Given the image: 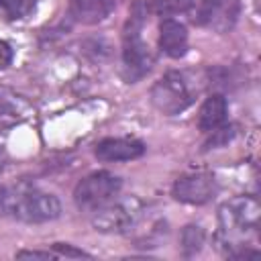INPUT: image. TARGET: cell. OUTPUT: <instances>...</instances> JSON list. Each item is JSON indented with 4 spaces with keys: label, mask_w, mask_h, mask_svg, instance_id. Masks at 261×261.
Returning <instances> with one entry per match:
<instances>
[{
    "label": "cell",
    "mask_w": 261,
    "mask_h": 261,
    "mask_svg": "<svg viewBox=\"0 0 261 261\" xmlns=\"http://www.w3.org/2000/svg\"><path fill=\"white\" fill-rule=\"evenodd\" d=\"M37 6V0H0V16L6 20H16L29 16Z\"/></svg>",
    "instance_id": "5bb4252c"
},
{
    "label": "cell",
    "mask_w": 261,
    "mask_h": 261,
    "mask_svg": "<svg viewBox=\"0 0 261 261\" xmlns=\"http://www.w3.org/2000/svg\"><path fill=\"white\" fill-rule=\"evenodd\" d=\"M122 181L110 171H94L86 175L73 190V200L80 210L94 212L118 196Z\"/></svg>",
    "instance_id": "5b68a950"
},
{
    "label": "cell",
    "mask_w": 261,
    "mask_h": 261,
    "mask_svg": "<svg viewBox=\"0 0 261 261\" xmlns=\"http://www.w3.org/2000/svg\"><path fill=\"white\" fill-rule=\"evenodd\" d=\"M94 153L100 161H106V163L133 161L145 153V145L137 139H102L96 145Z\"/></svg>",
    "instance_id": "30bf717a"
},
{
    "label": "cell",
    "mask_w": 261,
    "mask_h": 261,
    "mask_svg": "<svg viewBox=\"0 0 261 261\" xmlns=\"http://www.w3.org/2000/svg\"><path fill=\"white\" fill-rule=\"evenodd\" d=\"M69 16L82 24H98L114 10V0H69Z\"/></svg>",
    "instance_id": "7c38bea8"
},
{
    "label": "cell",
    "mask_w": 261,
    "mask_h": 261,
    "mask_svg": "<svg viewBox=\"0 0 261 261\" xmlns=\"http://www.w3.org/2000/svg\"><path fill=\"white\" fill-rule=\"evenodd\" d=\"M194 0H147V8L159 16H173L179 12H188Z\"/></svg>",
    "instance_id": "9a60e30c"
},
{
    "label": "cell",
    "mask_w": 261,
    "mask_h": 261,
    "mask_svg": "<svg viewBox=\"0 0 261 261\" xmlns=\"http://www.w3.org/2000/svg\"><path fill=\"white\" fill-rule=\"evenodd\" d=\"M259 216H261V206L253 196H237L224 202L218 210L220 245H226L228 251L232 247L239 249L245 247V241L253 237L259 228Z\"/></svg>",
    "instance_id": "7a4b0ae2"
},
{
    "label": "cell",
    "mask_w": 261,
    "mask_h": 261,
    "mask_svg": "<svg viewBox=\"0 0 261 261\" xmlns=\"http://www.w3.org/2000/svg\"><path fill=\"white\" fill-rule=\"evenodd\" d=\"M226 112H228V104L226 98L220 94H212L204 100V104L200 106L198 112V128L202 133H212L218 126L224 124L226 120Z\"/></svg>",
    "instance_id": "4fadbf2b"
},
{
    "label": "cell",
    "mask_w": 261,
    "mask_h": 261,
    "mask_svg": "<svg viewBox=\"0 0 261 261\" xmlns=\"http://www.w3.org/2000/svg\"><path fill=\"white\" fill-rule=\"evenodd\" d=\"M10 61H12V49L6 41H0V69L8 67Z\"/></svg>",
    "instance_id": "d6986e66"
},
{
    "label": "cell",
    "mask_w": 261,
    "mask_h": 261,
    "mask_svg": "<svg viewBox=\"0 0 261 261\" xmlns=\"http://www.w3.org/2000/svg\"><path fill=\"white\" fill-rule=\"evenodd\" d=\"M35 116L33 104L8 86H0V128L27 122Z\"/></svg>",
    "instance_id": "9c48e42d"
},
{
    "label": "cell",
    "mask_w": 261,
    "mask_h": 261,
    "mask_svg": "<svg viewBox=\"0 0 261 261\" xmlns=\"http://www.w3.org/2000/svg\"><path fill=\"white\" fill-rule=\"evenodd\" d=\"M237 0H194L192 4V20L198 27L212 29L216 33H226L234 27L239 16Z\"/></svg>",
    "instance_id": "52a82bcc"
},
{
    "label": "cell",
    "mask_w": 261,
    "mask_h": 261,
    "mask_svg": "<svg viewBox=\"0 0 261 261\" xmlns=\"http://www.w3.org/2000/svg\"><path fill=\"white\" fill-rule=\"evenodd\" d=\"M53 253H55L57 257H90L86 251L73 249V247L67 245V243H55V245H53Z\"/></svg>",
    "instance_id": "e0dca14e"
},
{
    "label": "cell",
    "mask_w": 261,
    "mask_h": 261,
    "mask_svg": "<svg viewBox=\"0 0 261 261\" xmlns=\"http://www.w3.org/2000/svg\"><path fill=\"white\" fill-rule=\"evenodd\" d=\"M0 214L20 222H49L61 214V204L53 194L41 192L29 184L0 186Z\"/></svg>",
    "instance_id": "6da1fadb"
},
{
    "label": "cell",
    "mask_w": 261,
    "mask_h": 261,
    "mask_svg": "<svg viewBox=\"0 0 261 261\" xmlns=\"http://www.w3.org/2000/svg\"><path fill=\"white\" fill-rule=\"evenodd\" d=\"M141 24H143V14L141 8L137 6L122 35V73L128 84L141 80L145 73H149L153 65V55L149 51V45L141 37Z\"/></svg>",
    "instance_id": "3957f363"
},
{
    "label": "cell",
    "mask_w": 261,
    "mask_h": 261,
    "mask_svg": "<svg viewBox=\"0 0 261 261\" xmlns=\"http://www.w3.org/2000/svg\"><path fill=\"white\" fill-rule=\"evenodd\" d=\"M16 257L18 259H55L57 255L49 251H18Z\"/></svg>",
    "instance_id": "ac0fdd59"
},
{
    "label": "cell",
    "mask_w": 261,
    "mask_h": 261,
    "mask_svg": "<svg viewBox=\"0 0 261 261\" xmlns=\"http://www.w3.org/2000/svg\"><path fill=\"white\" fill-rule=\"evenodd\" d=\"M159 47L165 55L177 59L188 51V31L181 22L173 18H165L159 24Z\"/></svg>",
    "instance_id": "8fae6325"
},
{
    "label": "cell",
    "mask_w": 261,
    "mask_h": 261,
    "mask_svg": "<svg viewBox=\"0 0 261 261\" xmlns=\"http://www.w3.org/2000/svg\"><path fill=\"white\" fill-rule=\"evenodd\" d=\"M192 100H194V94H192L188 80L181 71H167L151 88L153 106L167 116L184 112L192 104Z\"/></svg>",
    "instance_id": "8992f818"
},
{
    "label": "cell",
    "mask_w": 261,
    "mask_h": 261,
    "mask_svg": "<svg viewBox=\"0 0 261 261\" xmlns=\"http://www.w3.org/2000/svg\"><path fill=\"white\" fill-rule=\"evenodd\" d=\"M4 167H6V153H4V149L0 147V173L4 171Z\"/></svg>",
    "instance_id": "ffe728a7"
},
{
    "label": "cell",
    "mask_w": 261,
    "mask_h": 261,
    "mask_svg": "<svg viewBox=\"0 0 261 261\" xmlns=\"http://www.w3.org/2000/svg\"><path fill=\"white\" fill-rule=\"evenodd\" d=\"M179 243H181L184 255H186V257H192V255H196V253L202 249V245H204V230H202L198 224H188V226H184V230H181Z\"/></svg>",
    "instance_id": "2e32d148"
},
{
    "label": "cell",
    "mask_w": 261,
    "mask_h": 261,
    "mask_svg": "<svg viewBox=\"0 0 261 261\" xmlns=\"http://www.w3.org/2000/svg\"><path fill=\"white\" fill-rule=\"evenodd\" d=\"M143 214V202L135 196L110 200L108 204L94 210L92 226L100 232H126L130 230Z\"/></svg>",
    "instance_id": "277c9868"
},
{
    "label": "cell",
    "mask_w": 261,
    "mask_h": 261,
    "mask_svg": "<svg viewBox=\"0 0 261 261\" xmlns=\"http://www.w3.org/2000/svg\"><path fill=\"white\" fill-rule=\"evenodd\" d=\"M171 192H173V198L184 204H196V206L206 204L216 194V179L212 173H206V171L186 173L173 181Z\"/></svg>",
    "instance_id": "ba28073f"
}]
</instances>
